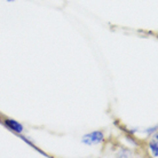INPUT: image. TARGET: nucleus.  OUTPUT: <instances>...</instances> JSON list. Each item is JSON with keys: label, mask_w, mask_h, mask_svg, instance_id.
Here are the masks:
<instances>
[{"label": "nucleus", "mask_w": 158, "mask_h": 158, "mask_svg": "<svg viewBox=\"0 0 158 158\" xmlns=\"http://www.w3.org/2000/svg\"><path fill=\"white\" fill-rule=\"evenodd\" d=\"M5 125H6L9 130L14 131V132L19 133V134H21L24 130V127L21 125L20 123H17L16 120H14V119H5Z\"/></svg>", "instance_id": "2"}, {"label": "nucleus", "mask_w": 158, "mask_h": 158, "mask_svg": "<svg viewBox=\"0 0 158 158\" xmlns=\"http://www.w3.org/2000/svg\"><path fill=\"white\" fill-rule=\"evenodd\" d=\"M104 135L100 131H94L88 134H85L81 139V142L87 144V146H93V144H99L103 141Z\"/></svg>", "instance_id": "1"}, {"label": "nucleus", "mask_w": 158, "mask_h": 158, "mask_svg": "<svg viewBox=\"0 0 158 158\" xmlns=\"http://www.w3.org/2000/svg\"><path fill=\"white\" fill-rule=\"evenodd\" d=\"M157 131V127H151V128H149V130H146V133H154V132H156Z\"/></svg>", "instance_id": "4"}, {"label": "nucleus", "mask_w": 158, "mask_h": 158, "mask_svg": "<svg viewBox=\"0 0 158 158\" xmlns=\"http://www.w3.org/2000/svg\"><path fill=\"white\" fill-rule=\"evenodd\" d=\"M7 1H14V0H7Z\"/></svg>", "instance_id": "5"}, {"label": "nucleus", "mask_w": 158, "mask_h": 158, "mask_svg": "<svg viewBox=\"0 0 158 158\" xmlns=\"http://www.w3.org/2000/svg\"><path fill=\"white\" fill-rule=\"evenodd\" d=\"M149 148H150L151 152L155 157H158V143H157V139H154V141L149 144Z\"/></svg>", "instance_id": "3"}]
</instances>
